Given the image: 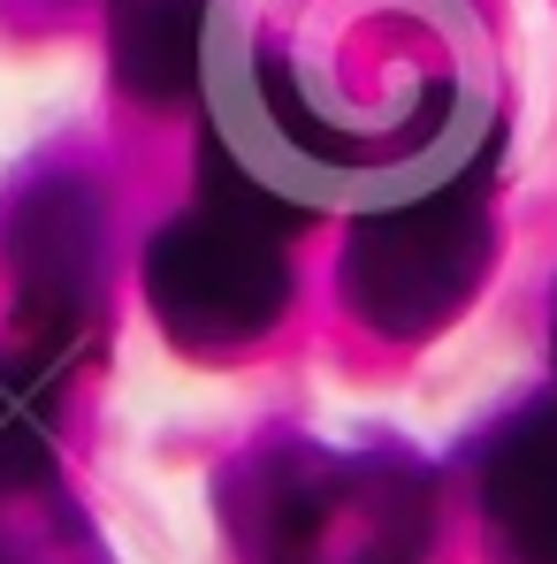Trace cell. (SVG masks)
<instances>
[{"label":"cell","mask_w":557,"mask_h":564,"mask_svg":"<svg viewBox=\"0 0 557 564\" xmlns=\"http://www.w3.org/2000/svg\"><path fill=\"white\" fill-rule=\"evenodd\" d=\"M489 252H496V221H489V153H481L451 176L360 214L344 245V305L374 336H397V344L436 336L481 290Z\"/></svg>","instance_id":"cell-2"},{"label":"cell","mask_w":557,"mask_h":564,"mask_svg":"<svg viewBox=\"0 0 557 564\" xmlns=\"http://www.w3.org/2000/svg\"><path fill=\"white\" fill-rule=\"evenodd\" d=\"M245 564H420L436 480L405 451L268 443L222 488Z\"/></svg>","instance_id":"cell-1"},{"label":"cell","mask_w":557,"mask_h":564,"mask_svg":"<svg viewBox=\"0 0 557 564\" xmlns=\"http://www.w3.org/2000/svg\"><path fill=\"white\" fill-rule=\"evenodd\" d=\"M550 359H557V297H550Z\"/></svg>","instance_id":"cell-8"},{"label":"cell","mask_w":557,"mask_h":564,"mask_svg":"<svg viewBox=\"0 0 557 564\" xmlns=\"http://www.w3.org/2000/svg\"><path fill=\"white\" fill-rule=\"evenodd\" d=\"M54 389L62 367L39 351H0V496H23L54 473Z\"/></svg>","instance_id":"cell-7"},{"label":"cell","mask_w":557,"mask_h":564,"mask_svg":"<svg viewBox=\"0 0 557 564\" xmlns=\"http://www.w3.org/2000/svg\"><path fill=\"white\" fill-rule=\"evenodd\" d=\"M481 511L512 564H557V404H527L489 435Z\"/></svg>","instance_id":"cell-5"},{"label":"cell","mask_w":557,"mask_h":564,"mask_svg":"<svg viewBox=\"0 0 557 564\" xmlns=\"http://www.w3.org/2000/svg\"><path fill=\"white\" fill-rule=\"evenodd\" d=\"M0 260L15 282L23 351L69 367L107 290V206L85 176H31L0 214Z\"/></svg>","instance_id":"cell-4"},{"label":"cell","mask_w":557,"mask_h":564,"mask_svg":"<svg viewBox=\"0 0 557 564\" xmlns=\"http://www.w3.org/2000/svg\"><path fill=\"white\" fill-rule=\"evenodd\" d=\"M214 0H122L115 8V77L146 107H169L206 85Z\"/></svg>","instance_id":"cell-6"},{"label":"cell","mask_w":557,"mask_h":564,"mask_svg":"<svg viewBox=\"0 0 557 564\" xmlns=\"http://www.w3.org/2000/svg\"><path fill=\"white\" fill-rule=\"evenodd\" d=\"M146 305L184 351H237L260 344L290 305V252L282 221L237 206V198H199L146 245Z\"/></svg>","instance_id":"cell-3"}]
</instances>
